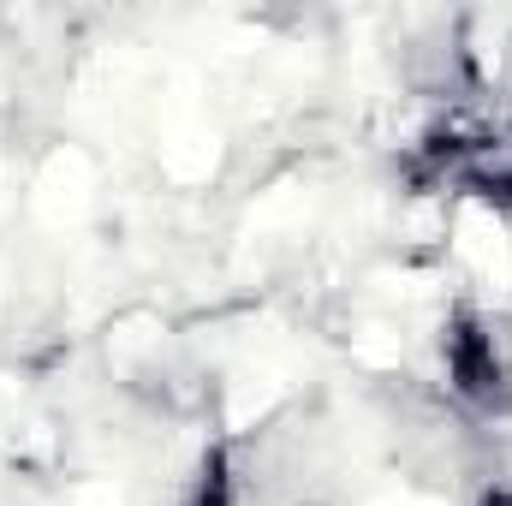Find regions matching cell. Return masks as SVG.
Returning a JSON list of instances; mask_svg holds the SVG:
<instances>
[{
  "mask_svg": "<svg viewBox=\"0 0 512 506\" xmlns=\"http://www.w3.org/2000/svg\"><path fill=\"white\" fill-rule=\"evenodd\" d=\"M441 364H447V387L477 411V417H507L512 411V370L507 352L495 340V328L471 310L447 316L441 328Z\"/></svg>",
  "mask_w": 512,
  "mask_h": 506,
  "instance_id": "cell-1",
  "label": "cell"
},
{
  "mask_svg": "<svg viewBox=\"0 0 512 506\" xmlns=\"http://www.w3.org/2000/svg\"><path fill=\"white\" fill-rule=\"evenodd\" d=\"M179 506H239V471H233L227 447L203 453V465H197V477H191V489H185Z\"/></svg>",
  "mask_w": 512,
  "mask_h": 506,
  "instance_id": "cell-2",
  "label": "cell"
},
{
  "mask_svg": "<svg viewBox=\"0 0 512 506\" xmlns=\"http://www.w3.org/2000/svg\"><path fill=\"white\" fill-rule=\"evenodd\" d=\"M477 506H512V483H489V489L477 495Z\"/></svg>",
  "mask_w": 512,
  "mask_h": 506,
  "instance_id": "cell-3",
  "label": "cell"
}]
</instances>
